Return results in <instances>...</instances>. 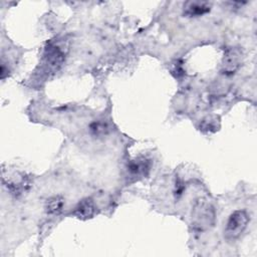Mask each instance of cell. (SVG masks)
Instances as JSON below:
<instances>
[{
    "instance_id": "obj_1",
    "label": "cell",
    "mask_w": 257,
    "mask_h": 257,
    "mask_svg": "<svg viewBox=\"0 0 257 257\" xmlns=\"http://www.w3.org/2000/svg\"><path fill=\"white\" fill-rule=\"evenodd\" d=\"M216 211L214 206L205 199H198L192 211V226L198 232H205L214 227Z\"/></svg>"
},
{
    "instance_id": "obj_2",
    "label": "cell",
    "mask_w": 257,
    "mask_h": 257,
    "mask_svg": "<svg viewBox=\"0 0 257 257\" xmlns=\"http://www.w3.org/2000/svg\"><path fill=\"white\" fill-rule=\"evenodd\" d=\"M250 217L245 210H236L229 216L224 228V238L228 242H235L245 232Z\"/></svg>"
},
{
    "instance_id": "obj_3",
    "label": "cell",
    "mask_w": 257,
    "mask_h": 257,
    "mask_svg": "<svg viewBox=\"0 0 257 257\" xmlns=\"http://www.w3.org/2000/svg\"><path fill=\"white\" fill-rule=\"evenodd\" d=\"M242 63V52L239 48H227L221 63V73L227 76L233 75L240 68Z\"/></svg>"
},
{
    "instance_id": "obj_4",
    "label": "cell",
    "mask_w": 257,
    "mask_h": 257,
    "mask_svg": "<svg viewBox=\"0 0 257 257\" xmlns=\"http://www.w3.org/2000/svg\"><path fill=\"white\" fill-rule=\"evenodd\" d=\"M212 4L208 1H187L183 5V13L187 17H200L211 11Z\"/></svg>"
},
{
    "instance_id": "obj_5",
    "label": "cell",
    "mask_w": 257,
    "mask_h": 257,
    "mask_svg": "<svg viewBox=\"0 0 257 257\" xmlns=\"http://www.w3.org/2000/svg\"><path fill=\"white\" fill-rule=\"evenodd\" d=\"M45 58L51 69H58L65 58V54L61 48L55 45H49L45 50Z\"/></svg>"
},
{
    "instance_id": "obj_6",
    "label": "cell",
    "mask_w": 257,
    "mask_h": 257,
    "mask_svg": "<svg viewBox=\"0 0 257 257\" xmlns=\"http://www.w3.org/2000/svg\"><path fill=\"white\" fill-rule=\"evenodd\" d=\"M94 203L91 198H84L78 202L73 210V215L81 220L90 219L94 214Z\"/></svg>"
},
{
    "instance_id": "obj_7",
    "label": "cell",
    "mask_w": 257,
    "mask_h": 257,
    "mask_svg": "<svg viewBox=\"0 0 257 257\" xmlns=\"http://www.w3.org/2000/svg\"><path fill=\"white\" fill-rule=\"evenodd\" d=\"M65 206V200L60 195H54L48 198L44 205V210L47 215L57 216L59 215Z\"/></svg>"
},
{
    "instance_id": "obj_8",
    "label": "cell",
    "mask_w": 257,
    "mask_h": 257,
    "mask_svg": "<svg viewBox=\"0 0 257 257\" xmlns=\"http://www.w3.org/2000/svg\"><path fill=\"white\" fill-rule=\"evenodd\" d=\"M7 188L10 193L15 197L22 196L25 192H27L30 188V182L27 179H21L19 182H11L7 183Z\"/></svg>"
},
{
    "instance_id": "obj_9",
    "label": "cell",
    "mask_w": 257,
    "mask_h": 257,
    "mask_svg": "<svg viewBox=\"0 0 257 257\" xmlns=\"http://www.w3.org/2000/svg\"><path fill=\"white\" fill-rule=\"evenodd\" d=\"M127 169L132 175L142 176L150 170V164L147 160H135L130 163Z\"/></svg>"
},
{
    "instance_id": "obj_10",
    "label": "cell",
    "mask_w": 257,
    "mask_h": 257,
    "mask_svg": "<svg viewBox=\"0 0 257 257\" xmlns=\"http://www.w3.org/2000/svg\"><path fill=\"white\" fill-rule=\"evenodd\" d=\"M89 132L95 138H103L109 132V126L106 121L94 120L89 124Z\"/></svg>"
}]
</instances>
